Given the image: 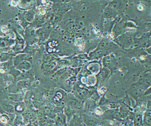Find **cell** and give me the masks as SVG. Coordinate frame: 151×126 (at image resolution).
Here are the masks:
<instances>
[{
	"label": "cell",
	"mask_w": 151,
	"mask_h": 126,
	"mask_svg": "<svg viewBox=\"0 0 151 126\" xmlns=\"http://www.w3.org/2000/svg\"><path fill=\"white\" fill-rule=\"evenodd\" d=\"M83 120L86 126H98L100 123V120L96 118L89 117L85 114H82Z\"/></svg>",
	"instance_id": "obj_1"
},
{
	"label": "cell",
	"mask_w": 151,
	"mask_h": 126,
	"mask_svg": "<svg viewBox=\"0 0 151 126\" xmlns=\"http://www.w3.org/2000/svg\"><path fill=\"white\" fill-rule=\"evenodd\" d=\"M68 126H83L82 116L80 114H74L68 122Z\"/></svg>",
	"instance_id": "obj_2"
},
{
	"label": "cell",
	"mask_w": 151,
	"mask_h": 126,
	"mask_svg": "<svg viewBox=\"0 0 151 126\" xmlns=\"http://www.w3.org/2000/svg\"><path fill=\"white\" fill-rule=\"evenodd\" d=\"M63 126H67L66 125H64Z\"/></svg>",
	"instance_id": "obj_3"
},
{
	"label": "cell",
	"mask_w": 151,
	"mask_h": 126,
	"mask_svg": "<svg viewBox=\"0 0 151 126\" xmlns=\"http://www.w3.org/2000/svg\"><path fill=\"white\" fill-rule=\"evenodd\" d=\"M83 126H86L85 125H84H84H83Z\"/></svg>",
	"instance_id": "obj_4"
}]
</instances>
